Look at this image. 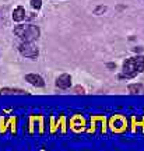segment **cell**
Listing matches in <instances>:
<instances>
[{
	"label": "cell",
	"mask_w": 144,
	"mask_h": 151,
	"mask_svg": "<svg viewBox=\"0 0 144 151\" xmlns=\"http://www.w3.org/2000/svg\"><path fill=\"white\" fill-rule=\"evenodd\" d=\"M74 91H76V94H86V91H84L83 87H76Z\"/></svg>",
	"instance_id": "4fadbf2b"
},
{
	"label": "cell",
	"mask_w": 144,
	"mask_h": 151,
	"mask_svg": "<svg viewBox=\"0 0 144 151\" xmlns=\"http://www.w3.org/2000/svg\"><path fill=\"white\" fill-rule=\"evenodd\" d=\"M107 6H98L95 10H94V14H96V16H99V14H104L105 11H107Z\"/></svg>",
	"instance_id": "7c38bea8"
},
{
	"label": "cell",
	"mask_w": 144,
	"mask_h": 151,
	"mask_svg": "<svg viewBox=\"0 0 144 151\" xmlns=\"http://www.w3.org/2000/svg\"><path fill=\"white\" fill-rule=\"evenodd\" d=\"M56 87L60 88V90H69L71 87V76L69 74H60L56 78Z\"/></svg>",
	"instance_id": "8992f818"
},
{
	"label": "cell",
	"mask_w": 144,
	"mask_h": 151,
	"mask_svg": "<svg viewBox=\"0 0 144 151\" xmlns=\"http://www.w3.org/2000/svg\"><path fill=\"white\" fill-rule=\"evenodd\" d=\"M18 52L24 56V58H28V59L35 60L39 55V49L34 42H25L22 41L20 45H18Z\"/></svg>",
	"instance_id": "3957f363"
},
{
	"label": "cell",
	"mask_w": 144,
	"mask_h": 151,
	"mask_svg": "<svg viewBox=\"0 0 144 151\" xmlns=\"http://www.w3.org/2000/svg\"><path fill=\"white\" fill-rule=\"evenodd\" d=\"M84 126H86V122H84V119L81 118V116H74V118L71 119V129L74 130V132H80V130L84 129Z\"/></svg>",
	"instance_id": "ba28073f"
},
{
	"label": "cell",
	"mask_w": 144,
	"mask_h": 151,
	"mask_svg": "<svg viewBox=\"0 0 144 151\" xmlns=\"http://www.w3.org/2000/svg\"><path fill=\"white\" fill-rule=\"evenodd\" d=\"M11 17H13V20L16 22H21L22 20L25 18V9H24L22 6H17L16 9L13 10Z\"/></svg>",
	"instance_id": "52a82bcc"
},
{
	"label": "cell",
	"mask_w": 144,
	"mask_h": 151,
	"mask_svg": "<svg viewBox=\"0 0 144 151\" xmlns=\"http://www.w3.org/2000/svg\"><path fill=\"white\" fill-rule=\"evenodd\" d=\"M14 34L20 38L21 41H25V42H34L37 41L39 35H41V31L37 25H31V24H21V25H17L14 27Z\"/></svg>",
	"instance_id": "7a4b0ae2"
},
{
	"label": "cell",
	"mask_w": 144,
	"mask_h": 151,
	"mask_svg": "<svg viewBox=\"0 0 144 151\" xmlns=\"http://www.w3.org/2000/svg\"><path fill=\"white\" fill-rule=\"evenodd\" d=\"M108 67H109V69H113V67H116V66H115V65H112V63H111V65H108Z\"/></svg>",
	"instance_id": "5bb4252c"
},
{
	"label": "cell",
	"mask_w": 144,
	"mask_h": 151,
	"mask_svg": "<svg viewBox=\"0 0 144 151\" xmlns=\"http://www.w3.org/2000/svg\"><path fill=\"white\" fill-rule=\"evenodd\" d=\"M25 81L30 83L31 86L37 87V88H42L45 87V81L39 74H35V73H30V74L25 76Z\"/></svg>",
	"instance_id": "5b68a950"
},
{
	"label": "cell",
	"mask_w": 144,
	"mask_h": 151,
	"mask_svg": "<svg viewBox=\"0 0 144 151\" xmlns=\"http://www.w3.org/2000/svg\"><path fill=\"white\" fill-rule=\"evenodd\" d=\"M31 6L34 10H41L42 7V0H31Z\"/></svg>",
	"instance_id": "8fae6325"
},
{
	"label": "cell",
	"mask_w": 144,
	"mask_h": 151,
	"mask_svg": "<svg viewBox=\"0 0 144 151\" xmlns=\"http://www.w3.org/2000/svg\"><path fill=\"white\" fill-rule=\"evenodd\" d=\"M109 126H111L112 132L120 133V132H123L125 127H126V120H125L123 116H119V115H117V116L111 118V120H109Z\"/></svg>",
	"instance_id": "277c9868"
},
{
	"label": "cell",
	"mask_w": 144,
	"mask_h": 151,
	"mask_svg": "<svg viewBox=\"0 0 144 151\" xmlns=\"http://www.w3.org/2000/svg\"><path fill=\"white\" fill-rule=\"evenodd\" d=\"M144 71V56H134L130 59H126L123 62L122 73L119 76V78H133L137 74Z\"/></svg>",
	"instance_id": "6da1fadb"
},
{
	"label": "cell",
	"mask_w": 144,
	"mask_h": 151,
	"mask_svg": "<svg viewBox=\"0 0 144 151\" xmlns=\"http://www.w3.org/2000/svg\"><path fill=\"white\" fill-rule=\"evenodd\" d=\"M0 94H4V95H22V94H27V92L24 91V90H20V88H9V87H6V88H1L0 90Z\"/></svg>",
	"instance_id": "9c48e42d"
},
{
	"label": "cell",
	"mask_w": 144,
	"mask_h": 151,
	"mask_svg": "<svg viewBox=\"0 0 144 151\" xmlns=\"http://www.w3.org/2000/svg\"><path fill=\"white\" fill-rule=\"evenodd\" d=\"M127 91L130 94H144V87L141 84H130L127 87Z\"/></svg>",
	"instance_id": "30bf717a"
}]
</instances>
